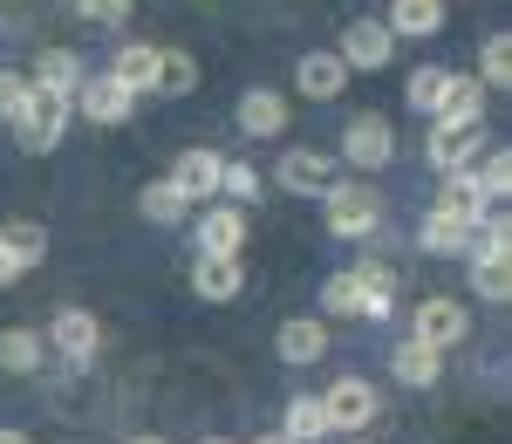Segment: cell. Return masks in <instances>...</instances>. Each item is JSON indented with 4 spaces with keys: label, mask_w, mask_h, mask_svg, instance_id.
I'll return each mask as SVG.
<instances>
[{
    "label": "cell",
    "mask_w": 512,
    "mask_h": 444,
    "mask_svg": "<svg viewBox=\"0 0 512 444\" xmlns=\"http://www.w3.org/2000/svg\"><path fill=\"white\" fill-rule=\"evenodd\" d=\"M321 219H328L335 240H376L383 205H376V192H369V178H335V185L321 192Z\"/></svg>",
    "instance_id": "cell-1"
},
{
    "label": "cell",
    "mask_w": 512,
    "mask_h": 444,
    "mask_svg": "<svg viewBox=\"0 0 512 444\" xmlns=\"http://www.w3.org/2000/svg\"><path fill=\"white\" fill-rule=\"evenodd\" d=\"M62 130H69V96L35 89V96H28V110L14 117V144H21L28 158H41V151H55V144H62Z\"/></svg>",
    "instance_id": "cell-2"
},
{
    "label": "cell",
    "mask_w": 512,
    "mask_h": 444,
    "mask_svg": "<svg viewBox=\"0 0 512 444\" xmlns=\"http://www.w3.org/2000/svg\"><path fill=\"white\" fill-rule=\"evenodd\" d=\"M48 349H55L69 369H89L96 356H103V322H96L89 308H55V322H48Z\"/></svg>",
    "instance_id": "cell-3"
},
{
    "label": "cell",
    "mask_w": 512,
    "mask_h": 444,
    "mask_svg": "<svg viewBox=\"0 0 512 444\" xmlns=\"http://www.w3.org/2000/svg\"><path fill=\"white\" fill-rule=\"evenodd\" d=\"M390 158H396V130H390V117H376V110L349 117V130H342V164H349V171H383Z\"/></svg>",
    "instance_id": "cell-4"
},
{
    "label": "cell",
    "mask_w": 512,
    "mask_h": 444,
    "mask_svg": "<svg viewBox=\"0 0 512 444\" xmlns=\"http://www.w3.org/2000/svg\"><path fill=\"white\" fill-rule=\"evenodd\" d=\"M410 335L431 342V349H458V342L472 335V315H465V301H451V294H424L417 315H410Z\"/></svg>",
    "instance_id": "cell-5"
},
{
    "label": "cell",
    "mask_w": 512,
    "mask_h": 444,
    "mask_svg": "<svg viewBox=\"0 0 512 444\" xmlns=\"http://www.w3.org/2000/svg\"><path fill=\"white\" fill-rule=\"evenodd\" d=\"M274 185H280V192H294V199H321V192L335 185V158L315 151V144H294V151H280Z\"/></svg>",
    "instance_id": "cell-6"
},
{
    "label": "cell",
    "mask_w": 512,
    "mask_h": 444,
    "mask_svg": "<svg viewBox=\"0 0 512 444\" xmlns=\"http://www.w3.org/2000/svg\"><path fill=\"white\" fill-rule=\"evenodd\" d=\"M321 410H328V431H335V438L369 431V424H376V390H369L362 376H342V383L321 390Z\"/></svg>",
    "instance_id": "cell-7"
},
{
    "label": "cell",
    "mask_w": 512,
    "mask_h": 444,
    "mask_svg": "<svg viewBox=\"0 0 512 444\" xmlns=\"http://www.w3.org/2000/svg\"><path fill=\"white\" fill-rule=\"evenodd\" d=\"M342 69L349 76H376V69H390V55H396V35L383 28V21H349L342 28Z\"/></svg>",
    "instance_id": "cell-8"
},
{
    "label": "cell",
    "mask_w": 512,
    "mask_h": 444,
    "mask_svg": "<svg viewBox=\"0 0 512 444\" xmlns=\"http://www.w3.org/2000/svg\"><path fill=\"white\" fill-rule=\"evenodd\" d=\"M69 110H82L89 123H103V130H110V123H130L137 96H130V89H123L110 69H96V76H82V89L69 96Z\"/></svg>",
    "instance_id": "cell-9"
},
{
    "label": "cell",
    "mask_w": 512,
    "mask_h": 444,
    "mask_svg": "<svg viewBox=\"0 0 512 444\" xmlns=\"http://www.w3.org/2000/svg\"><path fill=\"white\" fill-rule=\"evenodd\" d=\"M431 164L451 178V171H472V158L485 151V123H431Z\"/></svg>",
    "instance_id": "cell-10"
},
{
    "label": "cell",
    "mask_w": 512,
    "mask_h": 444,
    "mask_svg": "<svg viewBox=\"0 0 512 444\" xmlns=\"http://www.w3.org/2000/svg\"><path fill=\"white\" fill-rule=\"evenodd\" d=\"M390 376L403 383V390H437V376H444V349L417 342V335H403V342L390 349Z\"/></svg>",
    "instance_id": "cell-11"
},
{
    "label": "cell",
    "mask_w": 512,
    "mask_h": 444,
    "mask_svg": "<svg viewBox=\"0 0 512 444\" xmlns=\"http://www.w3.org/2000/svg\"><path fill=\"white\" fill-rule=\"evenodd\" d=\"M219 151H205V144H192V151H178V164H171V185L185 192L192 205H212L219 199Z\"/></svg>",
    "instance_id": "cell-12"
},
{
    "label": "cell",
    "mask_w": 512,
    "mask_h": 444,
    "mask_svg": "<svg viewBox=\"0 0 512 444\" xmlns=\"http://www.w3.org/2000/svg\"><path fill=\"white\" fill-rule=\"evenodd\" d=\"M342 82H349V69H342V55H335V48H308V55L294 62V89H301L308 103L342 96Z\"/></svg>",
    "instance_id": "cell-13"
},
{
    "label": "cell",
    "mask_w": 512,
    "mask_h": 444,
    "mask_svg": "<svg viewBox=\"0 0 512 444\" xmlns=\"http://www.w3.org/2000/svg\"><path fill=\"white\" fill-rule=\"evenodd\" d=\"M274 349H280V363H294V369L321 363V356H328V322H315V315H294V322L274 328Z\"/></svg>",
    "instance_id": "cell-14"
},
{
    "label": "cell",
    "mask_w": 512,
    "mask_h": 444,
    "mask_svg": "<svg viewBox=\"0 0 512 444\" xmlns=\"http://www.w3.org/2000/svg\"><path fill=\"white\" fill-rule=\"evenodd\" d=\"M239 246H246V212H239V205H205V219H198V253L239 260Z\"/></svg>",
    "instance_id": "cell-15"
},
{
    "label": "cell",
    "mask_w": 512,
    "mask_h": 444,
    "mask_svg": "<svg viewBox=\"0 0 512 444\" xmlns=\"http://www.w3.org/2000/svg\"><path fill=\"white\" fill-rule=\"evenodd\" d=\"M192 287H198V301H239V287H246V267H239V260H226V253H198Z\"/></svg>",
    "instance_id": "cell-16"
},
{
    "label": "cell",
    "mask_w": 512,
    "mask_h": 444,
    "mask_svg": "<svg viewBox=\"0 0 512 444\" xmlns=\"http://www.w3.org/2000/svg\"><path fill=\"white\" fill-rule=\"evenodd\" d=\"M158 55L164 48H151V41H123L117 62H110V76H117L130 96H151V89H158Z\"/></svg>",
    "instance_id": "cell-17"
},
{
    "label": "cell",
    "mask_w": 512,
    "mask_h": 444,
    "mask_svg": "<svg viewBox=\"0 0 512 444\" xmlns=\"http://www.w3.org/2000/svg\"><path fill=\"white\" fill-rule=\"evenodd\" d=\"M239 130L246 137H280L287 130V96L280 89H246L239 96Z\"/></svg>",
    "instance_id": "cell-18"
},
{
    "label": "cell",
    "mask_w": 512,
    "mask_h": 444,
    "mask_svg": "<svg viewBox=\"0 0 512 444\" xmlns=\"http://www.w3.org/2000/svg\"><path fill=\"white\" fill-rule=\"evenodd\" d=\"M417 246H424L431 260H451V253H472V226L431 205V212H424V226H417Z\"/></svg>",
    "instance_id": "cell-19"
},
{
    "label": "cell",
    "mask_w": 512,
    "mask_h": 444,
    "mask_svg": "<svg viewBox=\"0 0 512 444\" xmlns=\"http://www.w3.org/2000/svg\"><path fill=\"white\" fill-rule=\"evenodd\" d=\"M82 76H89V69H82V55L76 48H41V62H35V89H48V96H76L82 89Z\"/></svg>",
    "instance_id": "cell-20"
},
{
    "label": "cell",
    "mask_w": 512,
    "mask_h": 444,
    "mask_svg": "<svg viewBox=\"0 0 512 444\" xmlns=\"http://www.w3.org/2000/svg\"><path fill=\"white\" fill-rule=\"evenodd\" d=\"M431 117L437 123H478V117H485V82H478V76H451Z\"/></svg>",
    "instance_id": "cell-21"
},
{
    "label": "cell",
    "mask_w": 512,
    "mask_h": 444,
    "mask_svg": "<svg viewBox=\"0 0 512 444\" xmlns=\"http://www.w3.org/2000/svg\"><path fill=\"white\" fill-rule=\"evenodd\" d=\"M48 356V335L41 328H0V369L7 376H35Z\"/></svg>",
    "instance_id": "cell-22"
},
{
    "label": "cell",
    "mask_w": 512,
    "mask_h": 444,
    "mask_svg": "<svg viewBox=\"0 0 512 444\" xmlns=\"http://www.w3.org/2000/svg\"><path fill=\"white\" fill-rule=\"evenodd\" d=\"M437 212H451V219L478 226V219L492 212V199L478 192V178H472V171H451V178H444V192H437Z\"/></svg>",
    "instance_id": "cell-23"
},
{
    "label": "cell",
    "mask_w": 512,
    "mask_h": 444,
    "mask_svg": "<svg viewBox=\"0 0 512 444\" xmlns=\"http://www.w3.org/2000/svg\"><path fill=\"white\" fill-rule=\"evenodd\" d=\"M390 35H410V41H424L444 28V0H390V21H383Z\"/></svg>",
    "instance_id": "cell-24"
},
{
    "label": "cell",
    "mask_w": 512,
    "mask_h": 444,
    "mask_svg": "<svg viewBox=\"0 0 512 444\" xmlns=\"http://www.w3.org/2000/svg\"><path fill=\"white\" fill-rule=\"evenodd\" d=\"M280 431H287L294 444H328V438H335V431H328V410H321V397H287Z\"/></svg>",
    "instance_id": "cell-25"
},
{
    "label": "cell",
    "mask_w": 512,
    "mask_h": 444,
    "mask_svg": "<svg viewBox=\"0 0 512 444\" xmlns=\"http://www.w3.org/2000/svg\"><path fill=\"white\" fill-rule=\"evenodd\" d=\"M0 246L14 253V267H21V274H35L41 260H48V233H41L35 219H7V226H0Z\"/></svg>",
    "instance_id": "cell-26"
},
{
    "label": "cell",
    "mask_w": 512,
    "mask_h": 444,
    "mask_svg": "<svg viewBox=\"0 0 512 444\" xmlns=\"http://www.w3.org/2000/svg\"><path fill=\"white\" fill-rule=\"evenodd\" d=\"M472 178H478V192L499 205L512 192V151L506 144H485V158H472Z\"/></svg>",
    "instance_id": "cell-27"
},
{
    "label": "cell",
    "mask_w": 512,
    "mask_h": 444,
    "mask_svg": "<svg viewBox=\"0 0 512 444\" xmlns=\"http://www.w3.org/2000/svg\"><path fill=\"white\" fill-rule=\"evenodd\" d=\"M472 260V287L485 301H512V260L506 253H465Z\"/></svg>",
    "instance_id": "cell-28"
},
{
    "label": "cell",
    "mask_w": 512,
    "mask_h": 444,
    "mask_svg": "<svg viewBox=\"0 0 512 444\" xmlns=\"http://www.w3.org/2000/svg\"><path fill=\"white\" fill-rule=\"evenodd\" d=\"M137 212H144V219H158V226H171V219H185V212H192V199H185L171 178H158V185H144V192H137Z\"/></svg>",
    "instance_id": "cell-29"
},
{
    "label": "cell",
    "mask_w": 512,
    "mask_h": 444,
    "mask_svg": "<svg viewBox=\"0 0 512 444\" xmlns=\"http://www.w3.org/2000/svg\"><path fill=\"white\" fill-rule=\"evenodd\" d=\"M198 89V62L185 48H164L158 55V96H192Z\"/></svg>",
    "instance_id": "cell-30"
},
{
    "label": "cell",
    "mask_w": 512,
    "mask_h": 444,
    "mask_svg": "<svg viewBox=\"0 0 512 444\" xmlns=\"http://www.w3.org/2000/svg\"><path fill=\"white\" fill-rule=\"evenodd\" d=\"M219 192H226V205H253V199H260V164L226 158V164H219Z\"/></svg>",
    "instance_id": "cell-31"
},
{
    "label": "cell",
    "mask_w": 512,
    "mask_h": 444,
    "mask_svg": "<svg viewBox=\"0 0 512 444\" xmlns=\"http://www.w3.org/2000/svg\"><path fill=\"white\" fill-rule=\"evenodd\" d=\"M321 308H328L335 322L362 315V281H355V274H328V281H321Z\"/></svg>",
    "instance_id": "cell-32"
},
{
    "label": "cell",
    "mask_w": 512,
    "mask_h": 444,
    "mask_svg": "<svg viewBox=\"0 0 512 444\" xmlns=\"http://www.w3.org/2000/svg\"><path fill=\"white\" fill-rule=\"evenodd\" d=\"M444 82H451V69H437V62H424L417 76L403 82V96H410V110H424V117H431V110H437V96H444Z\"/></svg>",
    "instance_id": "cell-33"
},
{
    "label": "cell",
    "mask_w": 512,
    "mask_h": 444,
    "mask_svg": "<svg viewBox=\"0 0 512 444\" xmlns=\"http://www.w3.org/2000/svg\"><path fill=\"white\" fill-rule=\"evenodd\" d=\"M472 253H512V219L499 212V205L472 226Z\"/></svg>",
    "instance_id": "cell-34"
},
{
    "label": "cell",
    "mask_w": 512,
    "mask_h": 444,
    "mask_svg": "<svg viewBox=\"0 0 512 444\" xmlns=\"http://www.w3.org/2000/svg\"><path fill=\"white\" fill-rule=\"evenodd\" d=\"M28 96H35V82L21 76V69H0V123L14 130V117L28 110Z\"/></svg>",
    "instance_id": "cell-35"
},
{
    "label": "cell",
    "mask_w": 512,
    "mask_h": 444,
    "mask_svg": "<svg viewBox=\"0 0 512 444\" xmlns=\"http://www.w3.org/2000/svg\"><path fill=\"white\" fill-rule=\"evenodd\" d=\"M512 82V35L485 41V89H506Z\"/></svg>",
    "instance_id": "cell-36"
},
{
    "label": "cell",
    "mask_w": 512,
    "mask_h": 444,
    "mask_svg": "<svg viewBox=\"0 0 512 444\" xmlns=\"http://www.w3.org/2000/svg\"><path fill=\"white\" fill-rule=\"evenodd\" d=\"M76 14L89 28H123L130 21V0H76Z\"/></svg>",
    "instance_id": "cell-37"
},
{
    "label": "cell",
    "mask_w": 512,
    "mask_h": 444,
    "mask_svg": "<svg viewBox=\"0 0 512 444\" xmlns=\"http://www.w3.org/2000/svg\"><path fill=\"white\" fill-rule=\"evenodd\" d=\"M349 274L369 287V294H396V267L390 260H369V253H362V267H349Z\"/></svg>",
    "instance_id": "cell-38"
},
{
    "label": "cell",
    "mask_w": 512,
    "mask_h": 444,
    "mask_svg": "<svg viewBox=\"0 0 512 444\" xmlns=\"http://www.w3.org/2000/svg\"><path fill=\"white\" fill-rule=\"evenodd\" d=\"M14 281H21V267H14V253L0 246V287H14Z\"/></svg>",
    "instance_id": "cell-39"
},
{
    "label": "cell",
    "mask_w": 512,
    "mask_h": 444,
    "mask_svg": "<svg viewBox=\"0 0 512 444\" xmlns=\"http://www.w3.org/2000/svg\"><path fill=\"white\" fill-rule=\"evenodd\" d=\"M0 444H35V438H28V431H7V424H0Z\"/></svg>",
    "instance_id": "cell-40"
},
{
    "label": "cell",
    "mask_w": 512,
    "mask_h": 444,
    "mask_svg": "<svg viewBox=\"0 0 512 444\" xmlns=\"http://www.w3.org/2000/svg\"><path fill=\"white\" fill-rule=\"evenodd\" d=\"M253 444H294V438H287V431H260Z\"/></svg>",
    "instance_id": "cell-41"
},
{
    "label": "cell",
    "mask_w": 512,
    "mask_h": 444,
    "mask_svg": "<svg viewBox=\"0 0 512 444\" xmlns=\"http://www.w3.org/2000/svg\"><path fill=\"white\" fill-rule=\"evenodd\" d=\"M342 444H369V431H349V438H342Z\"/></svg>",
    "instance_id": "cell-42"
},
{
    "label": "cell",
    "mask_w": 512,
    "mask_h": 444,
    "mask_svg": "<svg viewBox=\"0 0 512 444\" xmlns=\"http://www.w3.org/2000/svg\"><path fill=\"white\" fill-rule=\"evenodd\" d=\"M130 444H164V438H130Z\"/></svg>",
    "instance_id": "cell-43"
},
{
    "label": "cell",
    "mask_w": 512,
    "mask_h": 444,
    "mask_svg": "<svg viewBox=\"0 0 512 444\" xmlns=\"http://www.w3.org/2000/svg\"><path fill=\"white\" fill-rule=\"evenodd\" d=\"M205 444H239V438H205Z\"/></svg>",
    "instance_id": "cell-44"
}]
</instances>
